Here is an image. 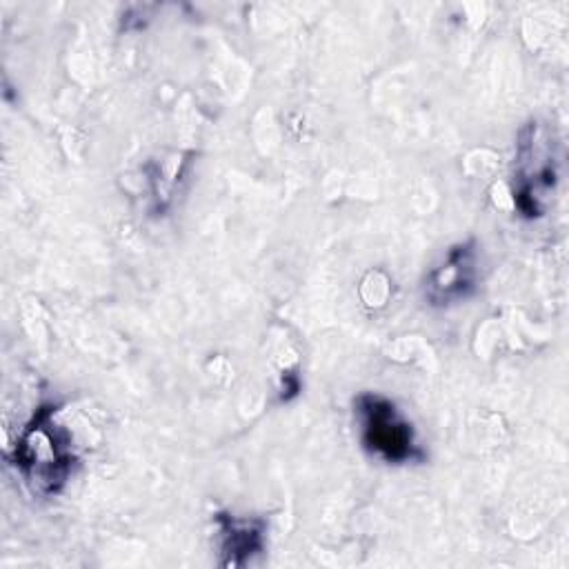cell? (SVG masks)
<instances>
[{
  "mask_svg": "<svg viewBox=\"0 0 569 569\" xmlns=\"http://www.w3.org/2000/svg\"><path fill=\"white\" fill-rule=\"evenodd\" d=\"M20 460L29 469L33 482L42 485L49 491H56L64 482L69 467V451L60 445L56 429H49L47 422H36L20 445Z\"/></svg>",
  "mask_w": 569,
  "mask_h": 569,
  "instance_id": "3",
  "label": "cell"
},
{
  "mask_svg": "<svg viewBox=\"0 0 569 569\" xmlns=\"http://www.w3.org/2000/svg\"><path fill=\"white\" fill-rule=\"evenodd\" d=\"M362 445L387 462H405L416 456L411 425L398 413L396 405L378 393H362L356 400Z\"/></svg>",
  "mask_w": 569,
  "mask_h": 569,
  "instance_id": "1",
  "label": "cell"
},
{
  "mask_svg": "<svg viewBox=\"0 0 569 569\" xmlns=\"http://www.w3.org/2000/svg\"><path fill=\"white\" fill-rule=\"evenodd\" d=\"M529 138L520 142L516 158V202L522 213L540 216L545 211V198L553 191L558 173L553 153L542 138L540 127L527 129Z\"/></svg>",
  "mask_w": 569,
  "mask_h": 569,
  "instance_id": "2",
  "label": "cell"
},
{
  "mask_svg": "<svg viewBox=\"0 0 569 569\" xmlns=\"http://www.w3.org/2000/svg\"><path fill=\"white\" fill-rule=\"evenodd\" d=\"M476 282V251L471 244L453 247L445 262L429 273L425 293L433 305H449L465 298Z\"/></svg>",
  "mask_w": 569,
  "mask_h": 569,
  "instance_id": "4",
  "label": "cell"
},
{
  "mask_svg": "<svg viewBox=\"0 0 569 569\" xmlns=\"http://www.w3.org/2000/svg\"><path fill=\"white\" fill-rule=\"evenodd\" d=\"M260 547V533L256 529H251L247 522H236V520H227V529H224V551L231 553L229 562H240V553L244 551H253Z\"/></svg>",
  "mask_w": 569,
  "mask_h": 569,
  "instance_id": "5",
  "label": "cell"
}]
</instances>
